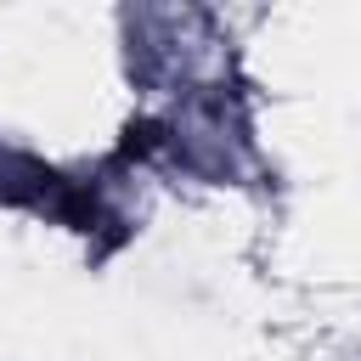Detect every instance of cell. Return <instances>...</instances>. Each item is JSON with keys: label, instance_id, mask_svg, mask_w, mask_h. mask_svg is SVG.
<instances>
[{"label": "cell", "instance_id": "6da1fadb", "mask_svg": "<svg viewBox=\"0 0 361 361\" xmlns=\"http://www.w3.org/2000/svg\"><path fill=\"white\" fill-rule=\"evenodd\" d=\"M0 197L6 203H23V209H39V214H56V220H68L73 231H102V226H113L107 214H102V203H96V192L90 186H79V180H68V175H56V169H45V164H17V169H6L0 175Z\"/></svg>", "mask_w": 361, "mask_h": 361}]
</instances>
